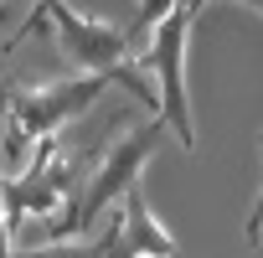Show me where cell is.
I'll return each mask as SVG.
<instances>
[{"mask_svg": "<svg viewBox=\"0 0 263 258\" xmlns=\"http://www.w3.org/2000/svg\"><path fill=\"white\" fill-rule=\"evenodd\" d=\"M165 135H171V124L155 114V119H145V124H135L129 135H119L103 155H98V171L93 176H83V186L57 207V217L47 222V243H57V237H78V232H88L129 186H140V171H145V160L165 145Z\"/></svg>", "mask_w": 263, "mask_h": 258, "instance_id": "cell-1", "label": "cell"}, {"mask_svg": "<svg viewBox=\"0 0 263 258\" xmlns=\"http://www.w3.org/2000/svg\"><path fill=\"white\" fill-rule=\"evenodd\" d=\"M108 83H124L145 108L160 114V98L150 93V83H145L135 67H119V72H83V78H57V83H42V88H0V108L11 114L16 129H26L31 140H42V135H57L67 119L88 114Z\"/></svg>", "mask_w": 263, "mask_h": 258, "instance_id": "cell-2", "label": "cell"}, {"mask_svg": "<svg viewBox=\"0 0 263 258\" xmlns=\"http://www.w3.org/2000/svg\"><path fill=\"white\" fill-rule=\"evenodd\" d=\"M42 21H52V26H57V42H62L67 62H78V67H88V72H119V67H124V57L135 52V42H129V26H108V21L78 16L67 0H36V11H31V16L21 21V31L6 42V52H11V47H21L26 36H36V31H42Z\"/></svg>", "mask_w": 263, "mask_h": 258, "instance_id": "cell-3", "label": "cell"}, {"mask_svg": "<svg viewBox=\"0 0 263 258\" xmlns=\"http://www.w3.org/2000/svg\"><path fill=\"white\" fill-rule=\"evenodd\" d=\"M206 0H176L171 16L155 26V47L145 52V67L160 83V119L171 124V135L181 140V150L196 145V129H191V103H186V31L196 21V11Z\"/></svg>", "mask_w": 263, "mask_h": 258, "instance_id": "cell-4", "label": "cell"}, {"mask_svg": "<svg viewBox=\"0 0 263 258\" xmlns=\"http://www.w3.org/2000/svg\"><path fill=\"white\" fill-rule=\"evenodd\" d=\"M78 186H83V155H67L57 135H42V145L31 150V165L0 186L6 227H16L26 212H57Z\"/></svg>", "mask_w": 263, "mask_h": 258, "instance_id": "cell-5", "label": "cell"}, {"mask_svg": "<svg viewBox=\"0 0 263 258\" xmlns=\"http://www.w3.org/2000/svg\"><path fill=\"white\" fill-rule=\"evenodd\" d=\"M119 227H124V253H129V258H176V253H181V243H176L171 227L150 212V201H145L140 186H129V191L119 196Z\"/></svg>", "mask_w": 263, "mask_h": 258, "instance_id": "cell-6", "label": "cell"}, {"mask_svg": "<svg viewBox=\"0 0 263 258\" xmlns=\"http://www.w3.org/2000/svg\"><path fill=\"white\" fill-rule=\"evenodd\" d=\"M171 6L176 0H140V11H135V21H129V42H140L145 31H155L165 16H171Z\"/></svg>", "mask_w": 263, "mask_h": 258, "instance_id": "cell-7", "label": "cell"}, {"mask_svg": "<svg viewBox=\"0 0 263 258\" xmlns=\"http://www.w3.org/2000/svg\"><path fill=\"white\" fill-rule=\"evenodd\" d=\"M242 237H248V248H258V237H263V191H258V207L248 212V227H242Z\"/></svg>", "mask_w": 263, "mask_h": 258, "instance_id": "cell-8", "label": "cell"}, {"mask_svg": "<svg viewBox=\"0 0 263 258\" xmlns=\"http://www.w3.org/2000/svg\"><path fill=\"white\" fill-rule=\"evenodd\" d=\"M11 253V227H6V201H0V258Z\"/></svg>", "mask_w": 263, "mask_h": 258, "instance_id": "cell-9", "label": "cell"}, {"mask_svg": "<svg viewBox=\"0 0 263 258\" xmlns=\"http://www.w3.org/2000/svg\"><path fill=\"white\" fill-rule=\"evenodd\" d=\"M237 6H253V11H263V0H237Z\"/></svg>", "mask_w": 263, "mask_h": 258, "instance_id": "cell-10", "label": "cell"}]
</instances>
